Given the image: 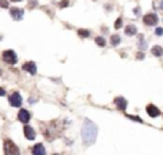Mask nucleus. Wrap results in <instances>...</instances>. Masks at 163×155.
<instances>
[{
    "instance_id": "9d476101",
    "label": "nucleus",
    "mask_w": 163,
    "mask_h": 155,
    "mask_svg": "<svg viewBox=\"0 0 163 155\" xmlns=\"http://www.w3.org/2000/svg\"><path fill=\"white\" fill-rule=\"evenodd\" d=\"M23 15H24V10L20 9V7H13V9H10V16L13 17V20H22Z\"/></svg>"
},
{
    "instance_id": "aec40b11",
    "label": "nucleus",
    "mask_w": 163,
    "mask_h": 155,
    "mask_svg": "<svg viewBox=\"0 0 163 155\" xmlns=\"http://www.w3.org/2000/svg\"><path fill=\"white\" fill-rule=\"evenodd\" d=\"M67 6H69V0H63V2H60L59 7L60 9H65V7H67Z\"/></svg>"
},
{
    "instance_id": "f03ea898",
    "label": "nucleus",
    "mask_w": 163,
    "mask_h": 155,
    "mask_svg": "<svg viewBox=\"0 0 163 155\" xmlns=\"http://www.w3.org/2000/svg\"><path fill=\"white\" fill-rule=\"evenodd\" d=\"M3 151H5L6 155H17L20 151L17 148V145L11 141V139H5V142H3Z\"/></svg>"
},
{
    "instance_id": "a211bd4d",
    "label": "nucleus",
    "mask_w": 163,
    "mask_h": 155,
    "mask_svg": "<svg viewBox=\"0 0 163 155\" xmlns=\"http://www.w3.org/2000/svg\"><path fill=\"white\" fill-rule=\"evenodd\" d=\"M123 26V20H122V17H119L116 22H114V29H120Z\"/></svg>"
},
{
    "instance_id": "412c9836",
    "label": "nucleus",
    "mask_w": 163,
    "mask_h": 155,
    "mask_svg": "<svg viewBox=\"0 0 163 155\" xmlns=\"http://www.w3.org/2000/svg\"><path fill=\"white\" fill-rule=\"evenodd\" d=\"M127 118H130V119H133V121H137V122H143V121H142L140 116H132V115H127Z\"/></svg>"
},
{
    "instance_id": "f3484780",
    "label": "nucleus",
    "mask_w": 163,
    "mask_h": 155,
    "mask_svg": "<svg viewBox=\"0 0 163 155\" xmlns=\"http://www.w3.org/2000/svg\"><path fill=\"white\" fill-rule=\"evenodd\" d=\"M110 43L113 45V46H117L120 43V36L119 35H112V38H110Z\"/></svg>"
},
{
    "instance_id": "4be33fe9",
    "label": "nucleus",
    "mask_w": 163,
    "mask_h": 155,
    "mask_svg": "<svg viewBox=\"0 0 163 155\" xmlns=\"http://www.w3.org/2000/svg\"><path fill=\"white\" fill-rule=\"evenodd\" d=\"M156 35H158V36H162V35H163V28H158V29H156Z\"/></svg>"
},
{
    "instance_id": "5701e85b",
    "label": "nucleus",
    "mask_w": 163,
    "mask_h": 155,
    "mask_svg": "<svg viewBox=\"0 0 163 155\" xmlns=\"http://www.w3.org/2000/svg\"><path fill=\"white\" fill-rule=\"evenodd\" d=\"M33 6H37V2H34V0H32V2L29 3V9H32Z\"/></svg>"
},
{
    "instance_id": "6e6552de",
    "label": "nucleus",
    "mask_w": 163,
    "mask_h": 155,
    "mask_svg": "<svg viewBox=\"0 0 163 155\" xmlns=\"http://www.w3.org/2000/svg\"><path fill=\"white\" fill-rule=\"evenodd\" d=\"M22 68H23V71L29 72L30 75H36L37 73V66H36L34 62H24Z\"/></svg>"
},
{
    "instance_id": "7ed1b4c3",
    "label": "nucleus",
    "mask_w": 163,
    "mask_h": 155,
    "mask_svg": "<svg viewBox=\"0 0 163 155\" xmlns=\"http://www.w3.org/2000/svg\"><path fill=\"white\" fill-rule=\"evenodd\" d=\"M2 59H3L5 63L13 66V65H16V62H17V55H16V52H14V50L7 49V50H5V52L2 53Z\"/></svg>"
},
{
    "instance_id": "20e7f679",
    "label": "nucleus",
    "mask_w": 163,
    "mask_h": 155,
    "mask_svg": "<svg viewBox=\"0 0 163 155\" xmlns=\"http://www.w3.org/2000/svg\"><path fill=\"white\" fill-rule=\"evenodd\" d=\"M9 104H10L13 108H20L23 104V99L19 92H13V94L9 95Z\"/></svg>"
},
{
    "instance_id": "6ab92c4d",
    "label": "nucleus",
    "mask_w": 163,
    "mask_h": 155,
    "mask_svg": "<svg viewBox=\"0 0 163 155\" xmlns=\"http://www.w3.org/2000/svg\"><path fill=\"white\" fill-rule=\"evenodd\" d=\"M0 7L9 9V2H7V0H0Z\"/></svg>"
},
{
    "instance_id": "0eeeda50",
    "label": "nucleus",
    "mask_w": 163,
    "mask_h": 155,
    "mask_svg": "<svg viewBox=\"0 0 163 155\" xmlns=\"http://www.w3.org/2000/svg\"><path fill=\"white\" fill-rule=\"evenodd\" d=\"M114 105H116V108H117L119 111L125 112L126 108H127V101H126L123 96H116V98H114Z\"/></svg>"
},
{
    "instance_id": "423d86ee",
    "label": "nucleus",
    "mask_w": 163,
    "mask_h": 155,
    "mask_svg": "<svg viewBox=\"0 0 163 155\" xmlns=\"http://www.w3.org/2000/svg\"><path fill=\"white\" fill-rule=\"evenodd\" d=\"M30 112L27 111V109H20V111L17 112V121H20L22 124H27V122L30 121Z\"/></svg>"
},
{
    "instance_id": "39448f33",
    "label": "nucleus",
    "mask_w": 163,
    "mask_h": 155,
    "mask_svg": "<svg viewBox=\"0 0 163 155\" xmlns=\"http://www.w3.org/2000/svg\"><path fill=\"white\" fill-rule=\"evenodd\" d=\"M159 22V17L156 13H146L145 16H143V23L146 25V26H156Z\"/></svg>"
},
{
    "instance_id": "b1692460",
    "label": "nucleus",
    "mask_w": 163,
    "mask_h": 155,
    "mask_svg": "<svg viewBox=\"0 0 163 155\" xmlns=\"http://www.w3.org/2000/svg\"><path fill=\"white\" fill-rule=\"evenodd\" d=\"M3 95H6V89L5 88H0V96H3Z\"/></svg>"
},
{
    "instance_id": "393cba45",
    "label": "nucleus",
    "mask_w": 163,
    "mask_h": 155,
    "mask_svg": "<svg viewBox=\"0 0 163 155\" xmlns=\"http://www.w3.org/2000/svg\"><path fill=\"white\" fill-rule=\"evenodd\" d=\"M136 58H137V59H143V53H137V56H136Z\"/></svg>"
},
{
    "instance_id": "f8f14e48",
    "label": "nucleus",
    "mask_w": 163,
    "mask_h": 155,
    "mask_svg": "<svg viewBox=\"0 0 163 155\" xmlns=\"http://www.w3.org/2000/svg\"><path fill=\"white\" fill-rule=\"evenodd\" d=\"M32 154H33V155H44V154H46V150H44L43 144H36V145H33Z\"/></svg>"
},
{
    "instance_id": "4468645a",
    "label": "nucleus",
    "mask_w": 163,
    "mask_h": 155,
    "mask_svg": "<svg viewBox=\"0 0 163 155\" xmlns=\"http://www.w3.org/2000/svg\"><path fill=\"white\" fill-rule=\"evenodd\" d=\"M136 32H137V29H136L135 25H127L125 28V33L127 35V36H135Z\"/></svg>"
},
{
    "instance_id": "bb28decb",
    "label": "nucleus",
    "mask_w": 163,
    "mask_h": 155,
    "mask_svg": "<svg viewBox=\"0 0 163 155\" xmlns=\"http://www.w3.org/2000/svg\"><path fill=\"white\" fill-rule=\"evenodd\" d=\"M2 73H3V71H2V69H0V75H2Z\"/></svg>"
},
{
    "instance_id": "2eb2a0df",
    "label": "nucleus",
    "mask_w": 163,
    "mask_h": 155,
    "mask_svg": "<svg viewBox=\"0 0 163 155\" xmlns=\"http://www.w3.org/2000/svg\"><path fill=\"white\" fill-rule=\"evenodd\" d=\"M94 42H96L97 46H100V48L106 46V39H104L103 36H96V38H94Z\"/></svg>"
},
{
    "instance_id": "a878e982",
    "label": "nucleus",
    "mask_w": 163,
    "mask_h": 155,
    "mask_svg": "<svg viewBox=\"0 0 163 155\" xmlns=\"http://www.w3.org/2000/svg\"><path fill=\"white\" fill-rule=\"evenodd\" d=\"M10 2H22V0H10Z\"/></svg>"
},
{
    "instance_id": "dca6fc26",
    "label": "nucleus",
    "mask_w": 163,
    "mask_h": 155,
    "mask_svg": "<svg viewBox=\"0 0 163 155\" xmlns=\"http://www.w3.org/2000/svg\"><path fill=\"white\" fill-rule=\"evenodd\" d=\"M77 35H79L80 38L86 39V38H89V36H90V32H89L87 29H79V30H77Z\"/></svg>"
},
{
    "instance_id": "1a4fd4ad",
    "label": "nucleus",
    "mask_w": 163,
    "mask_h": 155,
    "mask_svg": "<svg viewBox=\"0 0 163 155\" xmlns=\"http://www.w3.org/2000/svg\"><path fill=\"white\" fill-rule=\"evenodd\" d=\"M23 134H24V137H26L27 139H30V141L36 138V131H34L30 125H27V124H24V127H23Z\"/></svg>"
},
{
    "instance_id": "9b49d317",
    "label": "nucleus",
    "mask_w": 163,
    "mask_h": 155,
    "mask_svg": "<svg viewBox=\"0 0 163 155\" xmlns=\"http://www.w3.org/2000/svg\"><path fill=\"white\" fill-rule=\"evenodd\" d=\"M146 112L149 116H152V118H158L159 115H160V111H159L158 106H155L153 104H149V105L146 106Z\"/></svg>"
},
{
    "instance_id": "ddd939ff",
    "label": "nucleus",
    "mask_w": 163,
    "mask_h": 155,
    "mask_svg": "<svg viewBox=\"0 0 163 155\" xmlns=\"http://www.w3.org/2000/svg\"><path fill=\"white\" fill-rule=\"evenodd\" d=\"M150 52H152L153 56H156V58H160V56L163 55V48H162V46H159V45H155Z\"/></svg>"
},
{
    "instance_id": "f257e3e1",
    "label": "nucleus",
    "mask_w": 163,
    "mask_h": 155,
    "mask_svg": "<svg viewBox=\"0 0 163 155\" xmlns=\"http://www.w3.org/2000/svg\"><path fill=\"white\" fill-rule=\"evenodd\" d=\"M96 135H97V127L92 121L86 119L85 121V125L82 128V139H83L85 145L86 147L92 145L96 141Z\"/></svg>"
}]
</instances>
